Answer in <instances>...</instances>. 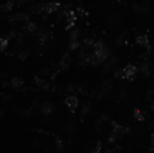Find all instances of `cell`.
<instances>
[{"label": "cell", "mask_w": 154, "mask_h": 153, "mask_svg": "<svg viewBox=\"0 0 154 153\" xmlns=\"http://www.w3.org/2000/svg\"><path fill=\"white\" fill-rule=\"evenodd\" d=\"M136 74V68L133 66H127L123 68L122 77L125 79H132Z\"/></svg>", "instance_id": "obj_1"}, {"label": "cell", "mask_w": 154, "mask_h": 153, "mask_svg": "<svg viewBox=\"0 0 154 153\" xmlns=\"http://www.w3.org/2000/svg\"><path fill=\"white\" fill-rule=\"evenodd\" d=\"M66 20H67V23H68V27H71L74 24L75 21H76V16L74 12L69 11L68 13V15L66 16Z\"/></svg>", "instance_id": "obj_2"}, {"label": "cell", "mask_w": 154, "mask_h": 153, "mask_svg": "<svg viewBox=\"0 0 154 153\" xmlns=\"http://www.w3.org/2000/svg\"><path fill=\"white\" fill-rule=\"evenodd\" d=\"M67 104L71 108H75L78 105V100L75 96H69L67 99Z\"/></svg>", "instance_id": "obj_3"}, {"label": "cell", "mask_w": 154, "mask_h": 153, "mask_svg": "<svg viewBox=\"0 0 154 153\" xmlns=\"http://www.w3.org/2000/svg\"><path fill=\"white\" fill-rule=\"evenodd\" d=\"M58 6H59V5L56 4V3H50V4H48L44 6V10L48 13H51V12H53V11H55L56 9H57Z\"/></svg>", "instance_id": "obj_4"}, {"label": "cell", "mask_w": 154, "mask_h": 153, "mask_svg": "<svg viewBox=\"0 0 154 153\" xmlns=\"http://www.w3.org/2000/svg\"><path fill=\"white\" fill-rule=\"evenodd\" d=\"M137 41L141 44V45H147L149 43V40L146 36L144 35H142V36H139L137 38Z\"/></svg>", "instance_id": "obj_5"}, {"label": "cell", "mask_w": 154, "mask_h": 153, "mask_svg": "<svg viewBox=\"0 0 154 153\" xmlns=\"http://www.w3.org/2000/svg\"><path fill=\"white\" fill-rule=\"evenodd\" d=\"M13 84L16 86V87H19L23 84V81L21 79H18V78H14L13 79Z\"/></svg>", "instance_id": "obj_6"}, {"label": "cell", "mask_w": 154, "mask_h": 153, "mask_svg": "<svg viewBox=\"0 0 154 153\" xmlns=\"http://www.w3.org/2000/svg\"><path fill=\"white\" fill-rule=\"evenodd\" d=\"M7 46V40H4L2 39L1 40V49L2 50H5V48Z\"/></svg>", "instance_id": "obj_7"}]
</instances>
